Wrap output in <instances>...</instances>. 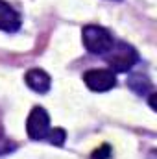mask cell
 I'll use <instances>...</instances> for the list:
<instances>
[{"mask_svg":"<svg viewBox=\"0 0 157 159\" xmlns=\"http://www.w3.org/2000/svg\"><path fill=\"white\" fill-rule=\"evenodd\" d=\"M104 57H105V61L109 65V70H113V72H128L139 61L137 50L131 44L124 43V41L113 43L111 50L107 54H104Z\"/></svg>","mask_w":157,"mask_h":159,"instance_id":"6da1fadb","label":"cell"},{"mask_svg":"<svg viewBox=\"0 0 157 159\" xmlns=\"http://www.w3.org/2000/svg\"><path fill=\"white\" fill-rule=\"evenodd\" d=\"M81 39H83V46L87 48V52L94 54V56H104L111 50L113 46V35L109 30L96 26V24H89L83 28L81 32Z\"/></svg>","mask_w":157,"mask_h":159,"instance_id":"7a4b0ae2","label":"cell"},{"mask_svg":"<svg viewBox=\"0 0 157 159\" xmlns=\"http://www.w3.org/2000/svg\"><path fill=\"white\" fill-rule=\"evenodd\" d=\"M48 131H50V117L44 107L35 106L26 120V133L32 141H41V139H46Z\"/></svg>","mask_w":157,"mask_h":159,"instance_id":"3957f363","label":"cell"},{"mask_svg":"<svg viewBox=\"0 0 157 159\" xmlns=\"http://www.w3.org/2000/svg\"><path fill=\"white\" fill-rule=\"evenodd\" d=\"M85 85L94 93H105L117 85V76L109 69H91L83 74Z\"/></svg>","mask_w":157,"mask_h":159,"instance_id":"277c9868","label":"cell"},{"mask_svg":"<svg viewBox=\"0 0 157 159\" xmlns=\"http://www.w3.org/2000/svg\"><path fill=\"white\" fill-rule=\"evenodd\" d=\"M20 28V15L4 0H0V30L6 34H15Z\"/></svg>","mask_w":157,"mask_h":159,"instance_id":"5b68a950","label":"cell"},{"mask_svg":"<svg viewBox=\"0 0 157 159\" xmlns=\"http://www.w3.org/2000/svg\"><path fill=\"white\" fill-rule=\"evenodd\" d=\"M24 81H26V85H28L32 91H35V93H39V94L48 93L50 87H52V78H50L43 69H32V70H28L26 76H24Z\"/></svg>","mask_w":157,"mask_h":159,"instance_id":"8992f818","label":"cell"},{"mask_svg":"<svg viewBox=\"0 0 157 159\" xmlns=\"http://www.w3.org/2000/svg\"><path fill=\"white\" fill-rule=\"evenodd\" d=\"M128 87L135 94H141V96L152 93V81L148 80V76H142V74H131L128 78Z\"/></svg>","mask_w":157,"mask_h":159,"instance_id":"52a82bcc","label":"cell"},{"mask_svg":"<svg viewBox=\"0 0 157 159\" xmlns=\"http://www.w3.org/2000/svg\"><path fill=\"white\" fill-rule=\"evenodd\" d=\"M46 139H48V143H50V144L61 146V144L65 143V139H67V133H65V129H61V128H54V129H50V131H48Z\"/></svg>","mask_w":157,"mask_h":159,"instance_id":"ba28073f","label":"cell"},{"mask_svg":"<svg viewBox=\"0 0 157 159\" xmlns=\"http://www.w3.org/2000/svg\"><path fill=\"white\" fill-rule=\"evenodd\" d=\"M15 150H17V144H15L11 139H7V137L0 131V156L11 154V152H15Z\"/></svg>","mask_w":157,"mask_h":159,"instance_id":"9c48e42d","label":"cell"},{"mask_svg":"<svg viewBox=\"0 0 157 159\" xmlns=\"http://www.w3.org/2000/svg\"><path fill=\"white\" fill-rule=\"evenodd\" d=\"M111 157V146L109 144H102L98 150L92 152V159H109Z\"/></svg>","mask_w":157,"mask_h":159,"instance_id":"30bf717a","label":"cell"}]
</instances>
